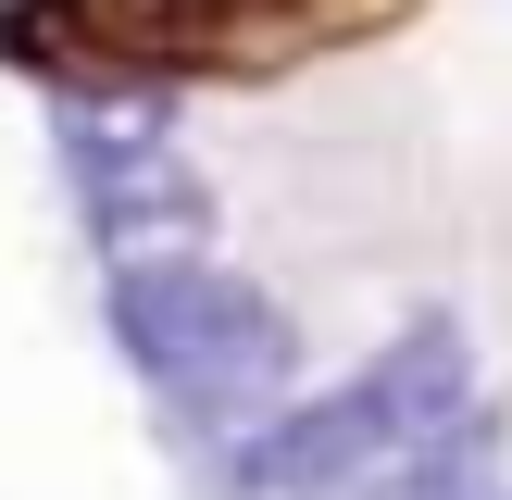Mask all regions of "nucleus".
I'll return each instance as SVG.
<instances>
[{
	"label": "nucleus",
	"mask_w": 512,
	"mask_h": 500,
	"mask_svg": "<svg viewBox=\"0 0 512 500\" xmlns=\"http://www.w3.org/2000/svg\"><path fill=\"white\" fill-rule=\"evenodd\" d=\"M50 150H63L75 200H100V188H125V175L175 163V100L163 88H63L50 100Z\"/></svg>",
	"instance_id": "nucleus-3"
},
{
	"label": "nucleus",
	"mask_w": 512,
	"mask_h": 500,
	"mask_svg": "<svg viewBox=\"0 0 512 500\" xmlns=\"http://www.w3.org/2000/svg\"><path fill=\"white\" fill-rule=\"evenodd\" d=\"M88 238H100L113 275H125V263H200V250H213V188H200V163L175 150V163L100 188V200H88Z\"/></svg>",
	"instance_id": "nucleus-4"
},
{
	"label": "nucleus",
	"mask_w": 512,
	"mask_h": 500,
	"mask_svg": "<svg viewBox=\"0 0 512 500\" xmlns=\"http://www.w3.org/2000/svg\"><path fill=\"white\" fill-rule=\"evenodd\" d=\"M463 425H475V338L450 313H413L363 375L288 400V413L250 425L225 463H238L250 500H338V488H363V475L413 463V450L463 438Z\"/></svg>",
	"instance_id": "nucleus-1"
},
{
	"label": "nucleus",
	"mask_w": 512,
	"mask_h": 500,
	"mask_svg": "<svg viewBox=\"0 0 512 500\" xmlns=\"http://www.w3.org/2000/svg\"><path fill=\"white\" fill-rule=\"evenodd\" d=\"M100 313H113V350L175 413H200L213 438H250V425L288 413L300 325H288V300L250 288L238 263H213V250H200V263H125L113 288H100Z\"/></svg>",
	"instance_id": "nucleus-2"
}]
</instances>
